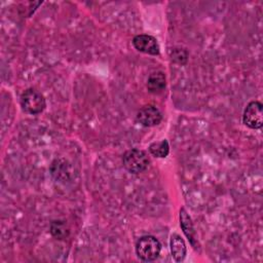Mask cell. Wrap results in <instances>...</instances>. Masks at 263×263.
Returning <instances> with one entry per match:
<instances>
[{
	"mask_svg": "<svg viewBox=\"0 0 263 263\" xmlns=\"http://www.w3.org/2000/svg\"><path fill=\"white\" fill-rule=\"evenodd\" d=\"M171 58L174 62L184 65L187 62V58H188V53L186 50L182 49V48H175L173 49L172 53H171Z\"/></svg>",
	"mask_w": 263,
	"mask_h": 263,
	"instance_id": "12",
	"label": "cell"
},
{
	"mask_svg": "<svg viewBox=\"0 0 263 263\" xmlns=\"http://www.w3.org/2000/svg\"><path fill=\"white\" fill-rule=\"evenodd\" d=\"M162 115L160 111L152 106L146 105L142 107L137 113V120L144 126H154L160 123Z\"/></svg>",
	"mask_w": 263,
	"mask_h": 263,
	"instance_id": "6",
	"label": "cell"
},
{
	"mask_svg": "<svg viewBox=\"0 0 263 263\" xmlns=\"http://www.w3.org/2000/svg\"><path fill=\"white\" fill-rule=\"evenodd\" d=\"M165 75L161 71L150 74L147 80V88L151 93H159L165 88Z\"/></svg>",
	"mask_w": 263,
	"mask_h": 263,
	"instance_id": "9",
	"label": "cell"
},
{
	"mask_svg": "<svg viewBox=\"0 0 263 263\" xmlns=\"http://www.w3.org/2000/svg\"><path fill=\"white\" fill-rule=\"evenodd\" d=\"M124 167L132 174H140L149 165V158L145 151L140 149L127 150L122 156Z\"/></svg>",
	"mask_w": 263,
	"mask_h": 263,
	"instance_id": "2",
	"label": "cell"
},
{
	"mask_svg": "<svg viewBox=\"0 0 263 263\" xmlns=\"http://www.w3.org/2000/svg\"><path fill=\"white\" fill-rule=\"evenodd\" d=\"M161 245L159 240L152 235H145L138 239L136 243L137 256L146 262L154 261L159 256Z\"/></svg>",
	"mask_w": 263,
	"mask_h": 263,
	"instance_id": "1",
	"label": "cell"
},
{
	"mask_svg": "<svg viewBox=\"0 0 263 263\" xmlns=\"http://www.w3.org/2000/svg\"><path fill=\"white\" fill-rule=\"evenodd\" d=\"M242 122L252 129H259L263 125V105L258 101L250 102L243 110Z\"/></svg>",
	"mask_w": 263,
	"mask_h": 263,
	"instance_id": "4",
	"label": "cell"
},
{
	"mask_svg": "<svg viewBox=\"0 0 263 263\" xmlns=\"http://www.w3.org/2000/svg\"><path fill=\"white\" fill-rule=\"evenodd\" d=\"M180 226H181L184 234L190 241V243L193 246V248L197 249L198 247H197L195 229H194V226H193V223H192V220H191L189 214L187 213V211L184 208H182L180 210Z\"/></svg>",
	"mask_w": 263,
	"mask_h": 263,
	"instance_id": "7",
	"label": "cell"
},
{
	"mask_svg": "<svg viewBox=\"0 0 263 263\" xmlns=\"http://www.w3.org/2000/svg\"><path fill=\"white\" fill-rule=\"evenodd\" d=\"M133 44L135 48L141 52L157 55L159 53V45L155 37L147 34H140L134 37Z\"/></svg>",
	"mask_w": 263,
	"mask_h": 263,
	"instance_id": "5",
	"label": "cell"
},
{
	"mask_svg": "<svg viewBox=\"0 0 263 263\" xmlns=\"http://www.w3.org/2000/svg\"><path fill=\"white\" fill-rule=\"evenodd\" d=\"M149 151L150 153L159 158H164L167 156L170 152V145L166 140H161L158 142H153L149 146Z\"/></svg>",
	"mask_w": 263,
	"mask_h": 263,
	"instance_id": "10",
	"label": "cell"
},
{
	"mask_svg": "<svg viewBox=\"0 0 263 263\" xmlns=\"http://www.w3.org/2000/svg\"><path fill=\"white\" fill-rule=\"evenodd\" d=\"M170 249L172 256L176 262H181L184 260L187 248L184 239L179 234H172L170 238Z\"/></svg>",
	"mask_w": 263,
	"mask_h": 263,
	"instance_id": "8",
	"label": "cell"
},
{
	"mask_svg": "<svg viewBox=\"0 0 263 263\" xmlns=\"http://www.w3.org/2000/svg\"><path fill=\"white\" fill-rule=\"evenodd\" d=\"M50 233L58 239H64L69 235V228L64 221H53L50 224Z\"/></svg>",
	"mask_w": 263,
	"mask_h": 263,
	"instance_id": "11",
	"label": "cell"
},
{
	"mask_svg": "<svg viewBox=\"0 0 263 263\" xmlns=\"http://www.w3.org/2000/svg\"><path fill=\"white\" fill-rule=\"evenodd\" d=\"M21 106L25 112L36 115L45 109L46 103L40 91L34 88H28L21 96Z\"/></svg>",
	"mask_w": 263,
	"mask_h": 263,
	"instance_id": "3",
	"label": "cell"
}]
</instances>
